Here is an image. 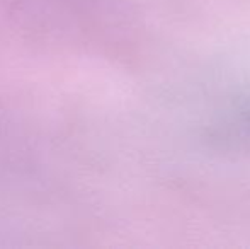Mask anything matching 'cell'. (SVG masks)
I'll list each match as a JSON object with an SVG mask.
<instances>
[{
	"instance_id": "6da1fadb",
	"label": "cell",
	"mask_w": 250,
	"mask_h": 249,
	"mask_svg": "<svg viewBox=\"0 0 250 249\" xmlns=\"http://www.w3.org/2000/svg\"><path fill=\"white\" fill-rule=\"evenodd\" d=\"M209 140L223 152L250 156V104L235 108L211 128Z\"/></svg>"
}]
</instances>
